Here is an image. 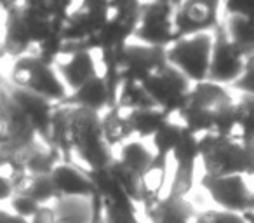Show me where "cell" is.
I'll use <instances>...</instances> for the list:
<instances>
[{
  "mask_svg": "<svg viewBox=\"0 0 254 223\" xmlns=\"http://www.w3.org/2000/svg\"><path fill=\"white\" fill-rule=\"evenodd\" d=\"M143 213L148 223H197L198 216L191 202L169 194L153 204L145 206Z\"/></svg>",
  "mask_w": 254,
  "mask_h": 223,
  "instance_id": "cell-19",
  "label": "cell"
},
{
  "mask_svg": "<svg viewBox=\"0 0 254 223\" xmlns=\"http://www.w3.org/2000/svg\"><path fill=\"white\" fill-rule=\"evenodd\" d=\"M0 223H33V220H25L21 216L14 215V213H7L4 209L0 215Z\"/></svg>",
  "mask_w": 254,
  "mask_h": 223,
  "instance_id": "cell-35",
  "label": "cell"
},
{
  "mask_svg": "<svg viewBox=\"0 0 254 223\" xmlns=\"http://www.w3.org/2000/svg\"><path fill=\"white\" fill-rule=\"evenodd\" d=\"M198 147L200 164L207 176H254V142L242 143L232 136L204 135Z\"/></svg>",
  "mask_w": 254,
  "mask_h": 223,
  "instance_id": "cell-4",
  "label": "cell"
},
{
  "mask_svg": "<svg viewBox=\"0 0 254 223\" xmlns=\"http://www.w3.org/2000/svg\"><path fill=\"white\" fill-rule=\"evenodd\" d=\"M232 138L242 143L254 142V96L240 94L237 98V129Z\"/></svg>",
  "mask_w": 254,
  "mask_h": 223,
  "instance_id": "cell-29",
  "label": "cell"
},
{
  "mask_svg": "<svg viewBox=\"0 0 254 223\" xmlns=\"http://www.w3.org/2000/svg\"><path fill=\"white\" fill-rule=\"evenodd\" d=\"M185 128L178 122L169 121L155 136H153V149H155V157H153L152 166L167 167L169 166V157H173L174 150L178 149L181 138H183Z\"/></svg>",
  "mask_w": 254,
  "mask_h": 223,
  "instance_id": "cell-24",
  "label": "cell"
},
{
  "mask_svg": "<svg viewBox=\"0 0 254 223\" xmlns=\"http://www.w3.org/2000/svg\"><path fill=\"white\" fill-rule=\"evenodd\" d=\"M9 84L44 96L56 105L64 101L70 94L68 87L58 75L56 68L44 63L37 56H25L16 60L9 74Z\"/></svg>",
  "mask_w": 254,
  "mask_h": 223,
  "instance_id": "cell-5",
  "label": "cell"
},
{
  "mask_svg": "<svg viewBox=\"0 0 254 223\" xmlns=\"http://www.w3.org/2000/svg\"><path fill=\"white\" fill-rule=\"evenodd\" d=\"M9 206L12 208V213L25 220H35L37 215L42 211V206L39 202H35L33 199L26 197L21 194H14L12 199L9 201Z\"/></svg>",
  "mask_w": 254,
  "mask_h": 223,
  "instance_id": "cell-30",
  "label": "cell"
},
{
  "mask_svg": "<svg viewBox=\"0 0 254 223\" xmlns=\"http://www.w3.org/2000/svg\"><path fill=\"white\" fill-rule=\"evenodd\" d=\"M226 32L232 44L244 54V58L254 56V19L242 16H226Z\"/></svg>",
  "mask_w": 254,
  "mask_h": 223,
  "instance_id": "cell-27",
  "label": "cell"
},
{
  "mask_svg": "<svg viewBox=\"0 0 254 223\" xmlns=\"http://www.w3.org/2000/svg\"><path fill=\"white\" fill-rule=\"evenodd\" d=\"M60 105L78 106V108L91 110V112L99 114V115L115 106L112 101V96H110L108 84H106L105 77H103L101 74L96 78H92L89 84H85L84 87L78 89V91L70 92L68 98L64 99V101H61Z\"/></svg>",
  "mask_w": 254,
  "mask_h": 223,
  "instance_id": "cell-21",
  "label": "cell"
},
{
  "mask_svg": "<svg viewBox=\"0 0 254 223\" xmlns=\"http://www.w3.org/2000/svg\"><path fill=\"white\" fill-rule=\"evenodd\" d=\"M56 72L70 92L78 91L99 75L98 63L92 51H73L63 53L56 61Z\"/></svg>",
  "mask_w": 254,
  "mask_h": 223,
  "instance_id": "cell-18",
  "label": "cell"
},
{
  "mask_svg": "<svg viewBox=\"0 0 254 223\" xmlns=\"http://www.w3.org/2000/svg\"><path fill=\"white\" fill-rule=\"evenodd\" d=\"M117 106H119L122 112H126V114L136 112V110L157 108L155 101H153L152 96L146 92L143 84H136V82H124V84L120 85Z\"/></svg>",
  "mask_w": 254,
  "mask_h": 223,
  "instance_id": "cell-28",
  "label": "cell"
},
{
  "mask_svg": "<svg viewBox=\"0 0 254 223\" xmlns=\"http://www.w3.org/2000/svg\"><path fill=\"white\" fill-rule=\"evenodd\" d=\"M51 147L61 153L63 164H73L71 155H75L85 171L106 169L115 159L103 136L101 115L78 106L56 105Z\"/></svg>",
  "mask_w": 254,
  "mask_h": 223,
  "instance_id": "cell-2",
  "label": "cell"
},
{
  "mask_svg": "<svg viewBox=\"0 0 254 223\" xmlns=\"http://www.w3.org/2000/svg\"><path fill=\"white\" fill-rule=\"evenodd\" d=\"M200 187L225 211L246 215L254 211V190L247 185L246 176L212 178L204 174Z\"/></svg>",
  "mask_w": 254,
  "mask_h": 223,
  "instance_id": "cell-15",
  "label": "cell"
},
{
  "mask_svg": "<svg viewBox=\"0 0 254 223\" xmlns=\"http://www.w3.org/2000/svg\"><path fill=\"white\" fill-rule=\"evenodd\" d=\"M127 119H129V124H131L132 131H134V136H138L139 140L153 138L171 121L162 110L159 108L129 112Z\"/></svg>",
  "mask_w": 254,
  "mask_h": 223,
  "instance_id": "cell-26",
  "label": "cell"
},
{
  "mask_svg": "<svg viewBox=\"0 0 254 223\" xmlns=\"http://www.w3.org/2000/svg\"><path fill=\"white\" fill-rule=\"evenodd\" d=\"M167 65V49L143 46V44H129L124 49L119 61V80L145 84L153 74Z\"/></svg>",
  "mask_w": 254,
  "mask_h": 223,
  "instance_id": "cell-14",
  "label": "cell"
},
{
  "mask_svg": "<svg viewBox=\"0 0 254 223\" xmlns=\"http://www.w3.org/2000/svg\"><path fill=\"white\" fill-rule=\"evenodd\" d=\"M153 157H155V153L150 152L141 142H127L126 145L120 147L117 159L131 173H134L139 180H143L146 173L152 169Z\"/></svg>",
  "mask_w": 254,
  "mask_h": 223,
  "instance_id": "cell-25",
  "label": "cell"
},
{
  "mask_svg": "<svg viewBox=\"0 0 254 223\" xmlns=\"http://www.w3.org/2000/svg\"><path fill=\"white\" fill-rule=\"evenodd\" d=\"M174 14H176V2H167V0L143 2L141 18L134 33V40L143 46L169 49L173 44H176Z\"/></svg>",
  "mask_w": 254,
  "mask_h": 223,
  "instance_id": "cell-10",
  "label": "cell"
},
{
  "mask_svg": "<svg viewBox=\"0 0 254 223\" xmlns=\"http://www.w3.org/2000/svg\"><path fill=\"white\" fill-rule=\"evenodd\" d=\"M77 4L63 0L2 2L4 37L2 53L12 60L30 56L40 44L63 35L64 25Z\"/></svg>",
  "mask_w": 254,
  "mask_h": 223,
  "instance_id": "cell-1",
  "label": "cell"
},
{
  "mask_svg": "<svg viewBox=\"0 0 254 223\" xmlns=\"http://www.w3.org/2000/svg\"><path fill=\"white\" fill-rule=\"evenodd\" d=\"M14 194H21L47 208L49 202H58L61 199L53 174H26L14 185Z\"/></svg>",
  "mask_w": 254,
  "mask_h": 223,
  "instance_id": "cell-22",
  "label": "cell"
},
{
  "mask_svg": "<svg viewBox=\"0 0 254 223\" xmlns=\"http://www.w3.org/2000/svg\"><path fill=\"white\" fill-rule=\"evenodd\" d=\"M7 89L9 96L16 101V105L26 114V117L30 119V122L33 124V128L39 133V138L42 143L51 147V126H53V115L56 110V103L49 101L44 96H39L35 92L25 91L11 85L9 82L2 84Z\"/></svg>",
  "mask_w": 254,
  "mask_h": 223,
  "instance_id": "cell-17",
  "label": "cell"
},
{
  "mask_svg": "<svg viewBox=\"0 0 254 223\" xmlns=\"http://www.w3.org/2000/svg\"><path fill=\"white\" fill-rule=\"evenodd\" d=\"M214 37L212 33L187 37L167 49V63L181 72L191 84L207 82L212 60Z\"/></svg>",
  "mask_w": 254,
  "mask_h": 223,
  "instance_id": "cell-7",
  "label": "cell"
},
{
  "mask_svg": "<svg viewBox=\"0 0 254 223\" xmlns=\"http://www.w3.org/2000/svg\"><path fill=\"white\" fill-rule=\"evenodd\" d=\"M198 140H200V136L191 135L187 129L183 131V138H181L180 145H178V149L173 153L174 178L171 181L169 190H167L169 195L187 199V195L193 188L195 169H197V162L200 160Z\"/></svg>",
  "mask_w": 254,
  "mask_h": 223,
  "instance_id": "cell-16",
  "label": "cell"
},
{
  "mask_svg": "<svg viewBox=\"0 0 254 223\" xmlns=\"http://www.w3.org/2000/svg\"><path fill=\"white\" fill-rule=\"evenodd\" d=\"M33 223H56L53 208H42V211L37 215V218L33 220Z\"/></svg>",
  "mask_w": 254,
  "mask_h": 223,
  "instance_id": "cell-34",
  "label": "cell"
},
{
  "mask_svg": "<svg viewBox=\"0 0 254 223\" xmlns=\"http://www.w3.org/2000/svg\"><path fill=\"white\" fill-rule=\"evenodd\" d=\"M63 157L56 149L37 142L11 155L0 157V178H5L14 187L26 174H53Z\"/></svg>",
  "mask_w": 254,
  "mask_h": 223,
  "instance_id": "cell-8",
  "label": "cell"
},
{
  "mask_svg": "<svg viewBox=\"0 0 254 223\" xmlns=\"http://www.w3.org/2000/svg\"><path fill=\"white\" fill-rule=\"evenodd\" d=\"M232 87L235 89V91H239L240 94L254 96V56L247 58L244 75L232 85Z\"/></svg>",
  "mask_w": 254,
  "mask_h": 223,
  "instance_id": "cell-33",
  "label": "cell"
},
{
  "mask_svg": "<svg viewBox=\"0 0 254 223\" xmlns=\"http://www.w3.org/2000/svg\"><path fill=\"white\" fill-rule=\"evenodd\" d=\"M242 216L246 218V222H247V223H254V211L246 213V215H242Z\"/></svg>",
  "mask_w": 254,
  "mask_h": 223,
  "instance_id": "cell-36",
  "label": "cell"
},
{
  "mask_svg": "<svg viewBox=\"0 0 254 223\" xmlns=\"http://www.w3.org/2000/svg\"><path fill=\"white\" fill-rule=\"evenodd\" d=\"M221 2L216 0H183L176 2L174 14V32L176 42L187 37L212 33L219 26V9Z\"/></svg>",
  "mask_w": 254,
  "mask_h": 223,
  "instance_id": "cell-12",
  "label": "cell"
},
{
  "mask_svg": "<svg viewBox=\"0 0 254 223\" xmlns=\"http://www.w3.org/2000/svg\"><path fill=\"white\" fill-rule=\"evenodd\" d=\"M212 37H214V47H212V60L207 82L219 85H233L244 75L247 60L232 44L228 32H226V25L223 21L212 32Z\"/></svg>",
  "mask_w": 254,
  "mask_h": 223,
  "instance_id": "cell-13",
  "label": "cell"
},
{
  "mask_svg": "<svg viewBox=\"0 0 254 223\" xmlns=\"http://www.w3.org/2000/svg\"><path fill=\"white\" fill-rule=\"evenodd\" d=\"M40 142L39 133L33 128L26 114L9 96L2 85L0 92V157L11 155L33 143Z\"/></svg>",
  "mask_w": 254,
  "mask_h": 223,
  "instance_id": "cell-9",
  "label": "cell"
},
{
  "mask_svg": "<svg viewBox=\"0 0 254 223\" xmlns=\"http://www.w3.org/2000/svg\"><path fill=\"white\" fill-rule=\"evenodd\" d=\"M112 7L105 0H85L78 2L70 12L64 25L63 53L85 51V46L98 37L110 21Z\"/></svg>",
  "mask_w": 254,
  "mask_h": 223,
  "instance_id": "cell-6",
  "label": "cell"
},
{
  "mask_svg": "<svg viewBox=\"0 0 254 223\" xmlns=\"http://www.w3.org/2000/svg\"><path fill=\"white\" fill-rule=\"evenodd\" d=\"M53 180L58 187L61 199L82 197L92 199L96 194V187L87 176L84 167L77 164H60L53 171Z\"/></svg>",
  "mask_w": 254,
  "mask_h": 223,
  "instance_id": "cell-20",
  "label": "cell"
},
{
  "mask_svg": "<svg viewBox=\"0 0 254 223\" xmlns=\"http://www.w3.org/2000/svg\"><path fill=\"white\" fill-rule=\"evenodd\" d=\"M225 16H242L254 19V0H230L223 4Z\"/></svg>",
  "mask_w": 254,
  "mask_h": 223,
  "instance_id": "cell-32",
  "label": "cell"
},
{
  "mask_svg": "<svg viewBox=\"0 0 254 223\" xmlns=\"http://www.w3.org/2000/svg\"><path fill=\"white\" fill-rule=\"evenodd\" d=\"M143 87L152 96L157 108L162 110L164 114L171 119V115L180 114L185 108L193 84L178 68L167 63L157 74H153L143 84Z\"/></svg>",
  "mask_w": 254,
  "mask_h": 223,
  "instance_id": "cell-11",
  "label": "cell"
},
{
  "mask_svg": "<svg viewBox=\"0 0 254 223\" xmlns=\"http://www.w3.org/2000/svg\"><path fill=\"white\" fill-rule=\"evenodd\" d=\"M101 124H103V136L105 142L110 149L113 147H122L129 142V138L134 136L127 114L122 112L119 106L106 110L105 114L101 115Z\"/></svg>",
  "mask_w": 254,
  "mask_h": 223,
  "instance_id": "cell-23",
  "label": "cell"
},
{
  "mask_svg": "<svg viewBox=\"0 0 254 223\" xmlns=\"http://www.w3.org/2000/svg\"><path fill=\"white\" fill-rule=\"evenodd\" d=\"M180 124L195 136H233L237 129V99L225 85L193 84L180 114Z\"/></svg>",
  "mask_w": 254,
  "mask_h": 223,
  "instance_id": "cell-3",
  "label": "cell"
},
{
  "mask_svg": "<svg viewBox=\"0 0 254 223\" xmlns=\"http://www.w3.org/2000/svg\"><path fill=\"white\" fill-rule=\"evenodd\" d=\"M197 223H247L242 215H237L225 209H207L200 211L197 216Z\"/></svg>",
  "mask_w": 254,
  "mask_h": 223,
  "instance_id": "cell-31",
  "label": "cell"
}]
</instances>
